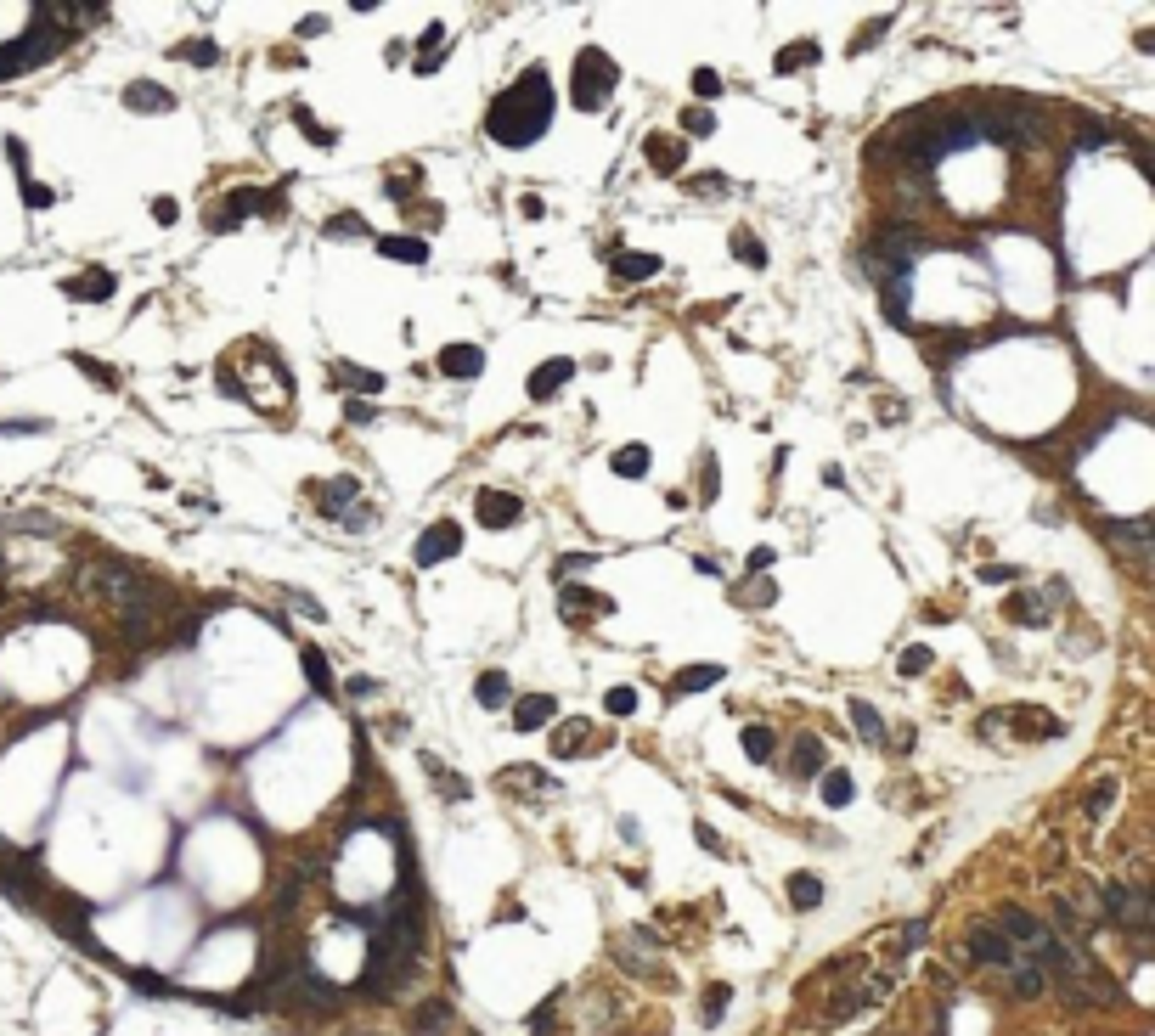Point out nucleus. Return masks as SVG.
<instances>
[{
    "mask_svg": "<svg viewBox=\"0 0 1155 1036\" xmlns=\"http://www.w3.org/2000/svg\"><path fill=\"white\" fill-rule=\"evenodd\" d=\"M417 947H423V913H417V890L406 884L394 901H383V924L373 935V958H367V991L389 997L406 980Z\"/></svg>",
    "mask_w": 1155,
    "mask_h": 1036,
    "instance_id": "obj_1",
    "label": "nucleus"
},
{
    "mask_svg": "<svg viewBox=\"0 0 1155 1036\" xmlns=\"http://www.w3.org/2000/svg\"><path fill=\"white\" fill-rule=\"evenodd\" d=\"M552 124V85L541 68H530L524 79H513L497 102L485 108V136L497 147H536Z\"/></svg>",
    "mask_w": 1155,
    "mask_h": 1036,
    "instance_id": "obj_2",
    "label": "nucleus"
},
{
    "mask_svg": "<svg viewBox=\"0 0 1155 1036\" xmlns=\"http://www.w3.org/2000/svg\"><path fill=\"white\" fill-rule=\"evenodd\" d=\"M614 85H620L614 57L598 51V46H586V51L575 57V74H570V102H575L581 113H598L609 96H614Z\"/></svg>",
    "mask_w": 1155,
    "mask_h": 1036,
    "instance_id": "obj_3",
    "label": "nucleus"
},
{
    "mask_svg": "<svg viewBox=\"0 0 1155 1036\" xmlns=\"http://www.w3.org/2000/svg\"><path fill=\"white\" fill-rule=\"evenodd\" d=\"M1099 901H1105V913H1110V924L1116 929H1128V935H1150V918H1155V907H1150V890L1144 884H1099Z\"/></svg>",
    "mask_w": 1155,
    "mask_h": 1036,
    "instance_id": "obj_4",
    "label": "nucleus"
},
{
    "mask_svg": "<svg viewBox=\"0 0 1155 1036\" xmlns=\"http://www.w3.org/2000/svg\"><path fill=\"white\" fill-rule=\"evenodd\" d=\"M57 46H62V35H46V28H35V35H23V40H12V46H0V79L28 74L35 62L57 57Z\"/></svg>",
    "mask_w": 1155,
    "mask_h": 1036,
    "instance_id": "obj_5",
    "label": "nucleus"
},
{
    "mask_svg": "<svg viewBox=\"0 0 1155 1036\" xmlns=\"http://www.w3.org/2000/svg\"><path fill=\"white\" fill-rule=\"evenodd\" d=\"M457 552H462V529L457 524H428L423 536H417V547H412L417 570H435L440 558H457Z\"/></svg>",
    "mask_w": 1155,
    "mask_h": 1036,
    "instance_id": "obj_6",
    "label": "nucleus"
},
{
    "mask_svg": "<svg viewBox=\"0 0 1155 1036\" xmlns=\"http://www.w3.org/2000/svg\"><path fill=\"white\" fill-rule=\"evenodd\" d=\"M474 513H479L485 529H513V524L524 518V501L508 496V490H479V496H474Z\"/></svg>",
    "mask_w": 1155,
    "mask_h": 1036,
    "instance_id": "obj_7",
    "label": "nucleus"
},
{
    "mask_svg": "<svg viewBox=\"0 0 1155 1036\" xmlns=\"http://www.w3.org/2000/svg\"><path fill=\"white\" fill-rule=\"evenodd\" d=\"M964 952H970L975 963H992V968H1014V958H1020V952L1003 941V935H998L992 924H975V929H970V941H964Z\"/></svg>",
    "mask_w": 1155,
    "mask_h": 1036,
    "instance_id": "obj_8",
    "label": "nucleus"
},
{
    "mask_svg": "<svg viewBox=\"0 0 1155 1036\" xmlns=\"http://www.w3.org/2000/svg\"><path fill=\"white\" fill-rule=\"evenodd\" d=\"M293 997H299V1009H316V1014H333L339 1009V991L327 986L316 968H299V975H293Z\"/></svg>",
    "mask_w": 1155,
    "mask_h": 1036,
    "instance_id": "obj_9",
    "label": "nucleus"
},
{
    "mask_svg": "<svg viewBox=\"0 0 1155 1036\" xmlns=\"http://www.w3.org/2000/svg\"><path fill=\"white\" fill-rule=\"evenodd\" d=\"M113 288H119V282H113L108 265H90L85 277H68V282H62V293H68V298H85V305H102V298H113Z\"/></svg>",
    "mask_w": 1155,
    "mask_h": 1036,
    "instance_id": "obj_10",
    "label": "nucleus"
},
{
    "mask_svg": "<svg viewBox=\"0 0 1155 1036\" xmlns=\"http://www.w3.org/2000/svg\"><path fill=\"white\" fill-rule=\"evenodd\" d=\"M254 209H266V215H277V197H259V192H231L226 204H220V215H215V231H231L237 220H248Z\"/></svg>",
    "mask_w": 1155,
    "mask_h": 1036,
    "instance_id": "obj_11",
    "label": "nucleus"
},
{
    "mask_svg": "<svg viewBox=\"0 0 1155 1036\" xmlns=\"http://www.w3.org/2000/svg\"><path fill=\"white\" fill-rule=\"evenodd\" d=\"M570 378H575V361H570V355H552V361H541L536 372H530V394H536V400H552Z\"/></svg>",
    "mask_w": 1155,
    "mask_h": 1036,
    "instance_id": "obj_12",
    "label": "nucleus"
},
{
    "mask_svg": "<svg viewBox=\"0 0 1155 1036\" xmlns=\"http://www.w3.org/2000/svg\"><path fill=\"white\" fill-rule=\"evenodd\" d=\"M440 372L446 378H479L485 372V350L479 344H446L440 350Z\"/></svg>",
    "mask_w": 1155,
    "mask_h": 1036,
    "instance_id": "obj_13",
    "label": "nucleus"
},
{
    "mask_svg": "<svg viewBox=\"0 0 1155 1036\" xmlns=\"http://www.w3.org/2000/svg\"><path fill=\"white\" fill-rule=\"evenodd\" d=\"M124 108H136V113H170L175 96L163 90V85H152V79H136V85H124Z\"/></svg>",
    "mask_w": 1155,
    "mask_h": 1036,
    "instance_id": "obj_14",
    "label": "nucleus"
},
{
    "mask_svg": "<svg viewBox=\"0 0 1155 1036\" xmlns=\"http://www.w3.org/2000/svg\"><path fill=\"white\" fill-rule=\"evenodd\" d=\"M609 265H614V277H620V282H648V277H659V254H643V248L609 254Z\"/></svg>",
    "mask_w": 1155,
    "mask_h": 1036,
    "instance_id": "obj_15",
    "label": "nucleus"
},
{
    "mask_svg": "<svg viewBox=\"0 0 1155 1036\" xmlns=\"http://www.w3.org/2000/svg\"><path fill=\"white\" fill-rule=\"evenodd\" d=\"M643 152H648V170L654 175H677L682 170V141L677 136H648Z\"/></svg>",
    "mask_w": 1155,
    "mask_h": 1036,
    "instance_id": "obj_16",
    "label": "nucleus"
},
{
    "mask_svg": "<svg viewBox=\"0 0 1155 1036\" xmlns=\"http://www.w3.org/2000/svg\"><path fill=\"white\" fill-rule=\"evenodd\" d=\"M552 710H558V705H552L547 693H530V698H519V705H513V727H519V732H536V727L552 721Z\"/></svg>",
    "mask_w": 1155,
    "mask_h": 1036,
    "instance_id": "obj_17",
    "label": "nucleus"
},
{
    "mask_svg": "<svg viewBox=\"0 0 1155 1036\" xmlns=\"http://www.w3.org/2000/svg\"><path fill=\"white\" fill-rule=\"evenodd\" d=\"M614 958L625 963V968H637L643 980H654L659 975V958H648V947H643V935H625V941L614 947Z\"/></svg>",
    "mask_w": 1155,
    "mask_h": 1036,
    "instance_id": "obj_18",
    "label": "nucleus"
},
{
    "mask_svg": "<svg viewBox=\"0 0 1155 1036\" xmlns=\"http://www.w3.org/2000/svg\"><path fill=\"white\" fill-rule=\"evenodd\" d=\"M378 254L394 259V265H423L428 259V243L423 237H378Z\"/></svg>",
    "mask_w": 1155,
    "mask_h": 1036,
    "instance_id": "obj_19",
    "label": "nucleus"
},
{
    "mask_svg": "<svg viewBox=\"0 0 1155 1036\" xmlns=\"http://www.w3.org/2000/svg\"><path fill=\"white\" fill-rule=\"evenodd\" d=\"M440 51H446V23H428L423 35H417V68H412V74H435Z\"/></svg>",
    "mask_w": 1155,
    "mask_h": 1036,
    "instance_id": "obj_20",
    "label": "nucleus"
},
{
    "mask_svg": "<svg viewBox=\"0 0 1155 1036\" xmlns=\"http://www.w3.org/2000/svg\"><path fill=\"white\" fill-rule=\"evenodd\" d=\"M355 496H361V479H350V474H344V479H333V485H321V513H327V518H339Z\"/></svg>",
    "mask_w": 1155,
    "mask_h": 1036,
    "instance_id": "obj_21",
    "label": "nucleus"
},
{
    "mask_svg": "<svg viewBox=\"0 0 1155 1036\" xmlns=\"http://www.w3.org/2000/svg\"><path fill=\"white\" fill-rule=\"evenodd\" d=\"M609 467H614V479H643L648 474V445H620L609 456Z\"/></svg>",
    "mask_w": 1155,
    "mask_h": 1036,
    "instance_id": "obj_22",
    "label": "nucleus"
},
{
    "mask_svg": "<svg viewBox=\"0 0 1155 1036\" xmlns=\"http://www.w3.org/2000/svg\"><path fill=\"white\" fill-rule=\"evenodd\" d=\"M789 772H795V778H817V772H823V744H817V738H795Z\"/></svg>",
    "mask_w": 1155,
    "mask_h": 1036,
    "instance_id": "obj_23",
    "label": "nucleus"
},
{
    "mask_svg": "<svg viewBox=\"0 0 1155 1036\" xmlns=\"http://www.w3.org/2000/svg\"><path fill=\"white\" fill-rule=\"evenodd\" d=\"M851 727L863 732L868 744H885V721H879V710L868 705V698H851Z\"/></svg>",
    "mask_w": 1155,
    "mask_h": 1036,
    "instance_id": "obj_24",
    "label": "nucleus"
},
{
    "mask_svg": "<svg viewBox=\"0 0 1155 1036\" xmlns=\"http://www.w3.org/2000/svg\"><path fill=\"white\" fill-rule=\"evenodd\" d=\"M856 800V783H851V772H823V806L829 811H840V806H851Z\"/></svg>",
    "mask_w": 1155,
    "mask_h": 1036,
    "instance_id": "obj_25",
    "label": "nucleus"
},
{
    "mask_svg": "<svg viewBox=\"0 0 1155 1036\" xmlns=\"http://www.w3.org/2000/svg\"><path fill=\"white\" fill-rule=\"evenodd\" d=\"M733 259L750 265V271H761V265H767V243L755 237V231H733Z\"/></svg>",
    "mask_w": 1155,
    "mask_h": 1036,
    "instance_id": "obj_26",
    "label": "nucleus"
},
{
    "mask_svg": "<svg viewBox=\"0 0 1155 1036\" xmlns=\"http://www.w3.org/2000/svg\"><path fill=\"white\" fill-rule=\"evenodd\" d=\"M721 682V665H688V671H677V693H705Z\"/></svg>",
    "mask_w": 1155,
    "mask_h": 1036,
    "instance_id": "obj_27",
    "label": "nucleus"
},
{
    "mask_svg": "<svg viewBox=\"0 0 1155 1036\" xmlns=\"http://www.w3.org/2000/svg\"><path fill=\"white\" fill-rule=\"evenodd\" d=\"M789 901H795L801 913H812L817 901H823V879L817 874H795V879H789Z\"/></svg>",
    "mask_w": 1155,
    "mask_h": 1036,
    "instance_id": "obj_28",
    "label": "nucleus"
},
{
    "mask_svg": "<svg viewBox=\"0 0 1155 1036\" xmlns=\"http://www.w3.org/2000/svg\"><path fill=\"white\" fill-rule=\"evenodd\" d=\"M474 693H479V705H490V710H497V705H508V693H513V682H508L502 671H485V676L474 682Z\"/></svg>",
    "mask_w": 1155,
    "mask_h": 1036,
    "instance_id": "obj_29",
    "label": "nucleus"
},
{
    "mask_svg": "<svg viewBox=\"0 0 1155 1036\" xmlns=\"http://www.w3.org/2000/svg\"><path fill=\"white\" fill-rule=\"evenodd\" d=\"M446 1025H451V1009H446V1002H423L417 1020H412V1031H417V1036H440Z\"/></svg>",
    "mask_w": 1155,
    "mask_h": 1036,
    "instance_id": "obj_30",
    "label": "nucleus"
},
{
    "mask_svg": "<svg viewBox=\"0 0 1155 1036\" xmlns=\"http://www.w3.org/2000/svg\"><path fill=\"white\" fill-rule=\"evenodd\" d=\"M339 383H344V389H355V394H378V389H383V378H378V372H367V366H350V361L339 366Z\"/></svg>",
    "mask_w": 1155,
    "mask_h": 1036,
    "instance_id": "obj_31",
    "label": "nucleus"
},
{
    "mask_svg": "<svg viewBox=\"0 0 1155 1036\" xmlns=\"http://www.w3.org/2000/svg\"><path fill=\"white\" fill-rule=\"evenodd\" d=\"M744 755H750L755 766H761V760H772V727H761V721H755V727H744Z\"/></svg>",
    "mask_w": 1155,
    "mask_h": 1036,
    "instance_id": "obj_32",
    "label": "nucleus"
},
{
    "mask_svg": "<svg viewBox=\"0 0 1155 1036\" xmlns=\"http://www.w3.org/2000/svg\"><path fill=\"white\" fill-rule=\"evenodd\" d=\"M806 62H817V46H812V40H801V46H783L772 68H778V74H795V68H806Z\"/></svg>",
    "mask_w": 1155,
    "mask_h": 1036,
    "instance_id": "obj_33",
    "label": "nucleus"
},
{
    "mask_svg": "<svg viewBox=\"0 0 1155 1036\" xmlns=\"http://www.w3.org/2000/svg\"><path fill=\"white\" fill-rule=\"evenodd\" d=\"M728 1002H733V991L728 986H710L705 997H699V1014H705V1025H716L721 1014H728Z\"/></svg>",
    "mask_w": 1155,
    "mask_h": 1036,
    "instance_id": "obj_34",
    "label": "nucleus"
},
{
    "mask_svg": "<svg viewBox=\"0 0 1155 1036\" xmlns=\"http://www.w3.org/2000/svg\"><path fill=\"white\" fill-rule=\"evenodd\" d=\"M1003 614H1009L1014 625H1048V614L1032 603V597H1009V609H1003Z\"/></svg>",
    "mask_w": 1155,
    "mask_h": 1036,
    "instance_id": "obj_35",
    "label": "nucleus"
},
{
    "mask_svg": "<svg viewBox=\"0 0 1155 1036\" xmlns=\"http://www.w3.org/2000/svg\"><path fill=\"white\" fill-rule=\"evenodd\" d=\"M181 57H186V62H197V68H215V62H220V46H215V40H186V46H181Z\"/></svg>",
    "mask_w": 1155,
    "mask_h": 1036,
    "instance_id": "obj_36",
    "label": "nucleus"
},
{
    "mask_svg": "<svg viewBox=\"0 0 1155 1036\" xmlns=\"http://www.w3.org/2000/svg\"><path fill=\"white\" fill-rule=\"evenodd\" d=\"M299 659H305V676H310V687H316V693H327V687H333V676H327V659H321L316 648H305Z\"/></svg>",
    "mask_w": 1155,
    "mask_h": 1036,
    "instance_id": "obj_37",
    "label": "nucleus"
},
{
    "mask_svg": "<svg viewBox=\"0 0 1155 1036\" xmlns=\"http://www.w3.org/2000/svg\"><path fill=\"white\" fill-rule=\"evenodd\" d=\"M604 710H609V716H632V710H637V687H609V693H604Z\"/></svg>",
    "mask_w": 1155,
    "mask_h": 1036,
    "instance_id": "obj_38",
    "label": "nucleus"
},
{
    "mask_svg": "<svg viewBox=\"0 0 1155 1036\" xmlns=\"http://www.w3.org/2000/svg\"><path fill=\"white\" fill-rule=\"evenodd\" d=\"M710 130H716V113L710 108H688L682 113V136H710Z\"/></svg>",
    "mask_w": 1155,
    "mask_h": 1036,
    "instance_id": "obj_39",
    "label": "nucleus"
},
{
    "mask_svg": "<svg viewBox=\"0 0 1155 1036\" xmlns=\"http://www.w3.org/2000/svg\"><path fill=\"white\" fill-rule=\"evenodd\" d=\"M327 237H367V220L361 215H333L327 220Z\"/></svg>",
    "mask_w": 1155,
    "mask_h": 1036,
    "instance_id": "obj_40",
    "label": "nucleus"
},
{
    "mask_svg": "<svg viewBox=\"0 0 1155 1036\" xmlns=\"http://www.w3.org/2000/svg\"><path fill=\"white\" fill-rule=\"evenodd\" d=\"M1110 536L1116 541H1128L1139 558H1144V518H1128V524H1110Z\"/></svg>",
    "mask_w": 1155,
    "mask_h": 1036,
    "instance_id": "obj_41",
    "label": "nucleus"
},
{
    "mask_svg": "<svg viewBox=\"0 0 1155 1036\" xmlns=\"http://www.w3.org/2000/svg\"><path fill=\"white\" fill-rule=\"evenodd\" d=\"M693 96H699V102H716V96H721V74L716 68H699V74H693Z\"/></svg>",
    "mask_w": 1155,
    "mask_h": 1036,
    "instance_id": "obj_42",
    "label": "nucleus"
},
{
    "mask_svg": "<svg viewBox=\"0 0 1155 1036\" xmlns=\"http://www.w3.org/2000/svg\"><path fill=\"white\" fill-rule=\"evenodd\" d=\"M293 119H299V130H305V136H310L316 147H333V130H321V124L310 119V108H299V113H293Z\"/></svg>",
    "mask_w": 1155,
    "mask_h": 1036,
    "instance_id": "obj_43",
    "label": "nucleus"
},
{
    "mask_svg": "<svg viewBox=\"0 0 1155 1036\" xmlns=\"http://www.w3.org/2000/svg\"><path fill=\"white\" fill-rule=\"evenodd\" d=\"M930 659H936L930 648H908L902 654V676H924V671H930Z\"/></svg>",
    "mask_w": 1155,
    "mask_h": 1036,
    "instance_id": "obj_44",
    "label": "nucleus"
},
{
    "mask_svg": "<svg viewBox=\"0 0 1155 1036\" xmlns=\"http://www.w3.org/2000/svg\"><path fill=\"white\" fill-rule=\"evenodd\" d=\"M716 474H721L716 456H705V467H699V496H705V501H716V490H721V479H716Z\"/></svg>",
    "mask_w": 1155,
    "mask_h": 1036,
    "instance_id": "obj_45",
    "label": "nucleus"
},
{
    "mask_svg": "<svg viewBox=\"0 0 1155 1036\" xmlns=\"http://www.w3.org/2000/svg\"><path fill=\"white\" fill-rule=\"evenodd\" d=\"M1110 800H1116V783H1099L1094 794H1087V817H1094V822H1099V817H1105V806H1110Z\"/></svg>",
    "mask_w": 1155,
    "mask_h": 1036,
    "instance_id": "obj_46",
    "label": "nucleus"
},
{
    "mask_svg": "<svg viewBox=\"0 0 1155 1036\" xmlns=\"http://www.w3.org/2000/svg\"><path fill=\"white\" fill-rule=\"evenodd\" d=\"M23 204H28V209H51V186H40V181H23Z\"/></svg>",
    "mask_w": 1155,
    "mask_h": 1036,
    "instance_id": "obj_47",
    "label": "nucleus"
},
{
    "mask_svg": "<svg viewBox=\"0 0 1155 1036\" xmlns=\"http://www.w3.org/2000/svg\"><path fill=\"white\" fill-rule=\"evenodd\" d=\"M152 220L158 225H175L181 220V204H175V197H152Z\"/></svg>",
    "mask_w": 1155,
    "mask_h": 1036,
    "instance_id": "obj_48",
    "label": "nucleus"
},
{
    "mask_svg": "<svg viewBox=\"0 0 1155 1036\" xmlns=\"http://www.w3.org/2000/svg\"><path fill=\"white\" fill-rule=\"evenodd\" d=\"M575 744H586V727H581V721L558 732V749H552V755H575Z\"/></svg>",
    "mask_w": 1155,
    "mask_h": 1036,
    "instance_id": "obj_49",
    "label": "nucleus"
},
{
    "mask_svg": "<svg viewBox=\"0 0 1155 1036\" xmlns=\"http://www.w3.org/2000/svg\"><path fill=\"white\" fill-rule=\"evenodd\" d=\"M924 941H930V924H924V918H913V924L902 929V947H908V952H919Z\"/></svg>",
    "mask_w": 1155,
    "mask_h": 1036,
    "instance_id": "obj_50",
    "label": "nucleus"
},
{
    "mask_svg": "<svg viewBox=\"0 0 1155 1036\" xmlns=\"http://www.w3.org/2000/svg\"><path fill=\"white\" fill-rule=\"evenodd\" d=\"M74 366L85 378H96V383H119V372H108V366H96V361H85V355H74Z\"/></svg>",
    "mask_w": 1155,
    "mask_h": 1036,
    "instance_id": "obj_51",
    "label": "nucleus"
},
{
    "mask_svg": "<svg viewBox=\"0 0 1155 1036\" xmlns=\"http://www.w3.org/2000/svg\"><path fill=\"white\" fill-rule=\"evenodd\" d=\"M981 575H986V581H992V586H1009V581H1020V570H1014V563H986V570H981Z\"/></svg>",
    "mask_w": 1155,
    "mask_h": 1036,
    "instance_id": "obj_52",
    "label": "nucleus"
},
{
    "mask_svg": "<svg viewBox=\"0 0 1155 1036\" xmlns=\"http://www.w3.org/2000/svg\"><path fill=\"white\" fill-rule=\"evenodd\" d=\"M693 833H699V845H705V851H716V856H721V851H728V845H721V833H716L710 822H699V828H693Z\"/></svg>",
    "mask_w": 1155,
    "mask_h": 1036,
    "instance_id": "obj_53",
    "label": "nucleus"
},
{
    "mask_svg": "<svg viewBox=\"0 0 1155 1036\" xmlns=\"http://www.w3.org/2000/svg\"><path fill=\"white\" fill-rule=\"evenodd\" d=\"M519 209H524V220H541V215H547V204H541L536 192H524V197H519Z\"/></svg>",
    "mask_w": 1155,
    "mask_h": 1036,
    "instance_id": "obj_54",
    "label": "nucleus"
},
{
    "mask_svg": "<svg viewBox=\"0 0 1155 1036\" xmlns=\"http://www.w3.org/2000/svg\"><path fill=\"white\" fill-rule=\"evenodd\" d=\"M293 609H299L305 620H327V614H321V603H316V597H299V591H293Z\"/></svg>",
    "mask_w": 1155,
    "mask_h": 1036,
    "instance_id": "obj_55",
    "label": "nucleus"
},
{
    "mask_svg": "<svg viewBox=\"0 0 1155 1036\" xmlns=\"http://www.w3.org/2000/svg\"><path fill=\"white\" fill-rule=\"evenodd\" d=\"M744 597H755V603H772L778 591H772V581H755V586H744Z\"/></svg>",
    "mask_w": 1155,
    "mask_h": 1036,
    "instance_id": "obj_56",
    "label": "nucleus"
},
{
    "mask_svg": "<svg viewBox=\"0 0 1155 1036\" xmlns=\"http://www.w3.org/2000/svg\"><path fill=\"white\" fill-rule=\"evenodd\" d=\"M412 186H417V170H401V175L389 181V192H394V197H401V192H412Z\"/></svg>",
    "mask_w": 1155,
    "mask_h": 1036,
    "instance_id": "obj_57",
    "label": "nucleus"
},
{
    "mask_svg": "<svg viewBox=\"0 0 1155 1036\" xmlns=\"http://www.w3.org/2000/svg\"><path fill=\"white\" fill-rule=\"evenodd\" d=\"M299 35H305V40H316V35H327V17H305V23H299Z\"/></svg>",
    "mask_w": 1155,
    "mask_h": 1036,
    "instance_id": "obj_58",
    "label": "nucleus"
},
{
    "mask_svg": "<svg viewBox=\"0 0 1155 1036\" xmlns=\"http://www.w3.org/2000/svg\"><path fill=\"white\" fill-rule=\"evenodd\" d=\"M772 558H778L772 547H755V552H750V570H767V563H772Z\"/></svg>",
    "mask_w": 1155,
    "mask_h": 1036,
    "instance_id": "obj_59",
    "label": "nucleus"
},
{
    "mask_svg": "<svg viewBox=\"0 0 1155 1036\" xmlns=\"http://www.w3.org/2000/svg\"><path fill=\"white\" fill-rule=\"evenodd\" d=\"M46 423H0V434H40Z\"/></svg>",
    "mask_w": 1155,
    "mask_h": 1036,
    "instance_id": "obj_60",
    "label": "nucleus"
}]
</instances>
